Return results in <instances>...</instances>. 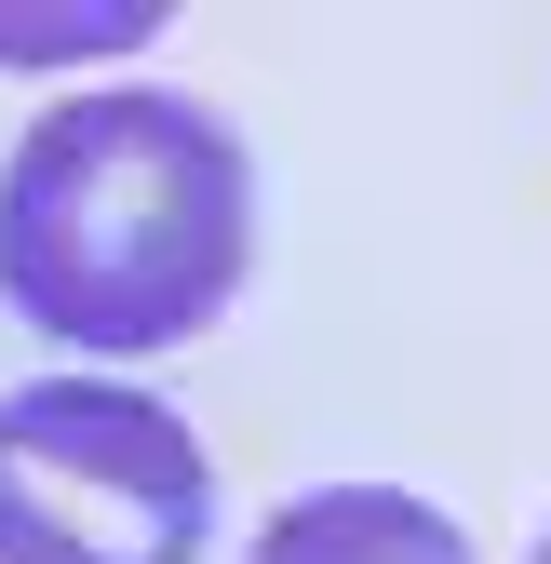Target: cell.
<instances>
[{
  "mask_svg": "<svg viewBox=\"0 0 551 564\" xmlns=\"http://www.w3.org/2000/svg\"><path fill=\"white\" fill-rule=\"evenodd\" d=\"M242 564H485L431 498H403V484H323V498H283L256 524Z\"/></svg>",
  "mask_w": 551,
  "mask_h": 564,
  "instance_id": "obj_3",
  "label": "cell"
},
{
  "mask_svg": "<svg viewBox=\"0 0 551 564\" xmlns=\"http://www.w3.org/2000/svg\"><path fill=\"white\" fill-rule=\"evenodd\" d=\"M525 564H551V538H538V551H525Z\"/></svg>",
  "mask_w": 551,
  "mask_h": 564,
  "instance_id": "obj_4",
  "label": "cell"
},
{
  "mask_svg": "<svg viewBox=\"0 0 551 564\" xmlns=\"http://www.w3.org/2000/svg\"><path fill=\"white\" fill-rule=\"evenodd\" d=\"M202 538H216V457L162 390H0V564H202Z\"/></svg>",
  "mask_w": 551,
  "mask_h": 564,
  "instance_id": "obj_2",
  "label": "cell"
},
{
  "mask_svg": "<svg viewBox=\"0 0 551 564\" xmlns=\"http://www.w3.org/2000/svg\"><path fill=\"white\" fill-rule=\"evenodd\" d=\"M242 269H256V162L202 95L162 82L67 95L0 162V310L54 349H95V364L188 349L242 296Z\"/></svg>",
  "mask_w": 551,
  "mask_h": 564,
  "instance_id": "obj_1",
  "label": "cell"
}]
</instances>
